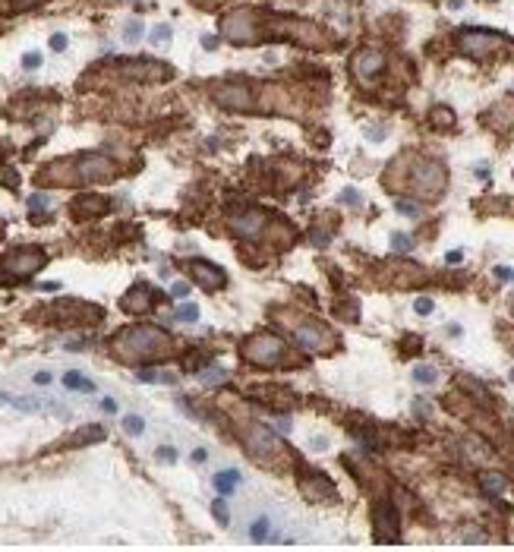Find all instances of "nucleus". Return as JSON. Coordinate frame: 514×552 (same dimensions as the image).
Returning <instances> with one entry per match:
<instances>
[{
  "mask_svg": "<svg viewBox=\"0 0 514 552\" xmlns=\"http://www.w3.org/2000/svg\"><path fill=\"white\" fill-rule=\"evenodd\" d=\"M111 350H114L117 360L136 363V366L139 363H158L173 354V338L155 325H133L111 341Z\"/></svg>",
  "mask_w": 514,
  "mask_h": 552,
  "instance_id": "1",
  "label": "nucleus"
},
{
  "mask_svg": "<svg viewBox=\"0 0 514 552\" xmlns=\"http://www.w3.org/2000/svg\"><path fill=\"white\" fill-rule=\"evenodd\" d=\"M117 174V164L108 155H82V158H60V161L48 164L41 171V180H54V183H98V180H111Z\"/></svg>",
  "mask_w": 514,
  "mask_h": 552,
  "instance_id": "2",
  "label": "nucleus"
},
{
  "mask_svg": "<svg viewBox=\"0 0 514 552\" xmlns=\"http://www.w3.org/2000/svg\"><path fill=\"white\" fill-rule=\"evenodd\" d=\"M284 354H287V347L275 331H259V335H249L243 341V357L262 369H275L284 360Z\"/></svg>",
  "mask_w": 514,
  "mask_h": 552,
  "instance_id": "3",
  "label": "nucleus"
},
{
  "mask_svg": "<svg viewBox=\"0 0 514 552\" xmlns=\"http://www.w3.org/2000/svg\"><path fill=\"white\" fill-rule=\"evenodd\" d=\"M48 265V252L41 246H19L0 262V281H16V278H29Z\"/></svg>",
  "mask_w": 514,
  "mask_h": 552,
  "instance_id": "4",
  "label": "nucleus"
},
{
  "mask_svg": "<svg viewBox=\"0 0 514 552\" xmlns=\"http://www.w3.org/2000/svg\"><path fill=\"white\" fill-rule=\"evenodd\" d=\"M243 442H246V448H249V455L259 457L262 464L284 461V457L290 455V451L281 445V438H278L268 426H262V423H249V426L243 429Z\"/></svg>",
  "mask_w": 514,
  "mask_h": 552,
  "instance_id": "5",
  "label": "nucleus"
},
{
  "mask_svg": "<svg viewBox=\"0 0 514 552\" xmlns=\"http://www.w3.org/2000/svg\"><path fill=\"white\" fill-rule=\"evenodd\" d=\"M457 44L464 54L470 57H483V54H492V51H498L505 44V35H498V32H479V29H467L457 35Z\"/></svg>",
  "mask_w": 514,
  "mask_h": 552,
  "instance_id": "6",
  "label": "nucleus"
},
{
  "mask_svg": "<svg viewBox=\"0 0 514 552\" xmlns=\"http://www.w3.org/2000/svg\"><path fill=\"white\" fill-rule=\"evenodd\" d=\"M410 190L419 192V196H438L445 190V168L432 164V161H423L410 177Z\"/></svg>",
  "mask_w": 514,
  "mask_h": 552,
  "instance_id": "7",
  "label": "nucleus"
},
{
  "mask_svg": "<svg viewBox=\"0 0 514 552\" xmlns=\"http://www.w3.org/2000/svg\"><path fill=\"white\" fill-rule=\"evenodd\" d=\"M293 335H297V341L303 344L306 350H328L331 344H335V335H331L325 325L319 322H303L293 328Z\"/></svg>",
  "mask_w": 514,
  "mask_h": 552,
  "instance_id": "8",
  "label": "nucleus"
},
{
  "mask_svg": "<svg viewBox=\"0 0 514 552\" xmlns=\"http://www.w3.org/2000/svg\"><path fill=\"white\" fill-rule=\"evenodd\" d=\"M186 271H190V275L196 278V284L205 287V290H218V287H224V281H228L224 268H218V265H211V262H202V259H190V262H186Z\"/></svg>",
  "mask_w": 514,
  "mask_h": 552,
  "instance_id": "9",
  "label": "nucleus"
},
{
  "mask_svg": "<svg viewBox=\"0 0 514 552\" xmlns=\"http://www.w3.org/2000/svg\"><path fill=\"white\" fill-rule=\"evenodd\" d=\"M215 98H218V104H224V108H249V101H252V89L246 82H224V85H218L215 89Z\"/></svg>",
  "mask_w": 514,
  "mask_h": 552,
  "instance_id": "10",
  "label": "nucleus"
},
{
  "mask_svg": "<svg viewBox=\"0 0 514 552\" xmlns=\"http://www.w3.org/2000/svg\"><path fill=\"white\" fill-rule=\"evenodd\" d=\"M376 527H379V540L385 543H398V530H400V521H398V511L391 502H382L376 508Z\"/></svg>",
  "mask_w": 514,
  "mask_h": 552,
  "instance_id": "11",
  "label": "nucleus"
},
{
  "mask_svg": "<svg viewBox=\"0 0 514 552\" xmlns=\"http://www.w3.org/2000/svg\"><path fill=\"white\" fill-rule=\"evenodd\" d=\"M303 495L309 498V502H325V498H335V486H331V480L325 474L306 470L303 474Z\"/></svg>",
  "mask_w": 514,
  "mask_h": 552,
  "instance_id": "12",
  "label": "nucleus"
},
{
  "mask_svg": "<svg viewBox=\"0 0 514 552\" xmlns=\"http://www.w3.org/2000/svg\"><path fill=\"white\" fill-rule=\"evenodd\" d=\"M265 211H256V209H249V211H243V215H237L230 221V230L237 237H259L262 234V228H265Z\"/></svg>",
  "mask_w": 514,
  "mask_h": 552,
  "instance_id": "13",
  "label": "nucleus"
},
{
  "mask_svg": "<svg viewBox=\"0 0 514 552\" xmlns=\"http://www.w3.org/2000/svg\"><path fill=\"white\" fill-rule=\"evenodd\" d=\"M382 66H385V54H382V51H363V54L353 60V73H357L363 82H369L372 76L382 73Z\"/></svg>",
  "mask_w": 514,
  "mask_h": 552,
  "instance_id": "14",
  "label": "nucleus"
},
{
  "mask_svg": "<svg viewBox=\"0 0 514 552\" xmlns=\"http://www.w3.org/2000/svg\"><path fill=\"white\" fill-rule=\"evenodd\" d=\"M152 303H155V294H152L149 284H133V287L126 290V297H123V309L126 312H136V316H139V312H145Z\"/></svg>",
  "mask_w": 514,
  "mask_h": 552,
  "instance_id": "15",
  "label": "nucleus"
},
{
  "mask_svg": "<svg viewBox=\"0 0 514 552\" xmlns=\"http://www.w3.org/2000/svg\"><path fill=\"white\" fill-rule=\"evenodd\" d=\"M101 211H108V202L98 199V196H79L76 202H73V218H79V221L95 218V215H101Z\"/></svg>",
  "mask_w": 514,
  "mask_h": 552,
  "instance_id": "16",
  "label": "nucleus"
},
{
  "mask_svg": "<svg viewBox=\"0 0 514 552\" xmlns=\"http://www.w3.org/2000/svg\"><path fill=\"white\" fill-rule=\"evenodd\" d=\"M479 486H483L486 495H502L505 486H508V480H505L502 474H483L479 476Z\"/></svg>",
  "mask_w": 514,
  "mask_h": 552,
  "instance_id": "17",
  "label": "nucleus"
},
{
  "mask_svg": "<svg viewBox=\"0 0 514 552\" xmlns=\"http://www.w3.org/2000/svg\"><path fill=\"white\" fill-rule=\"evenodd\" d=\"M237 483H240V474H237V470H221V474L215 476V489L221 492V495L233 492V489H237Z\"/></svg>",
  "mask_w": 514,
  "mask_h": 552,
  "instance_id": "18",
  "label": "nucleus"
},
{
  "mask_svg": "<svg viewBox=\"0 0 514 552\" xmlns=\"http://www.w3.org/2000/svg\"><path fill=\"white\" fill-rule=\"evenodd\" d=\"M63 385H66V388H73V391H95V385H92L85 376H79V372H66Z\"/></svg>",
  "mask_w": 514,
  "mask_h": 552,
  "instance_id": "19",
  "label": "nucleus"
},
{
  "mask_svg": "<svg viewBox=\"0 0 514 552\" xmlns=\"http://www.w3.org/2000/svg\"><path fill=\"white\" fill-rule=\"evenodd\" d=\"M413 382L432 385V382H436V369H432V366H417V369H413Z\"/></svg>",
  "mask_w": 514,
  "mask_h": 552,
  "instance_id": "20",
  "label": "nucleus"
},
{
  "mask_svg": "<svg viewBox=\"0 0 514 552\" xmlns=\"http://www.w3.org/2000/svg\"><path fill=\"white\" fill-rule=\"evenodd\" d=\"M123 426H126V432H130V436H142L145 423H142V417L133 414V417H126V420H123Z\"/></svg>",
  "mask_w": 514,
  "mask_h": 552,
  "instance_id": "21",
  "label": "nucleus"
},
{
  "mask_svg": "<svg viewBox=\"0 0 514 552\" xmlns=\"http://www.w3.org/2000/svg\"><path fill=\"white\" fill-rule=\"evenodd\" d=\"M139 382H173V376H168V372H152V369H145V372H139Z\"/></svg>",
  "mask_w": 514,
  "mask_h": 552,
  "instance_id": "22",
  "label": "nucleus"
},
{
  "mask_svg": "<svg viewBox=\"0 0 514 552\" xmlns=\"http://www.w3.org/2000/svg\"><path fill=\"white\" fill-rule=\"evenodd\" d=\"M391 246H395L398 252H410L413 249V240L407 234H395V237H391Z\"/></svg>",
  "mask_w": 514,
  "mask_h": 552,
  "instance_id": "23",
  "label": "nucleus"
},
{
  "mask_svg": "<svg viewBox=\"0 0 514 552\" xmlns=\"http://www.w3.org/2000/svg\"><path fill=\"white\" fill-rule=\"evenodd\" d=\"M123 35H126V41H130V44H136L139 38H142V22H130Z\"/></svg>",
  "mask_w": 514,
  "mask_h": 552,
  "instance_id": "24",
  "label": "nucleus"
},
{
  "mask_svg": "<svg viewBox=\"0 0 514 552\" xmlns=\"http://www.w3.org/2000/svg\"><path fill=\"white\" fill-rule=\"evenodd\" d=\"M29 209H32V211H44V209H48V196H44V192L29 196Z\"/></svg>",
  "mask_w": 514,
  "mask_h": 552,
  "instance_id": "25",
  "label": "nucleus"
},
{
  "mask_svg": "<svg viewBox=\"0 0 514 552\" xmlns=\"http://www.w3.org/2000/svg\"><path fill=\"white\" fill-rule=\"evenodd\" d=\"M432 120H438V123L451 126V123H455V114H451L448 108H438V111H432Z\"/></svg>",
  "mask_w": 514,
  "mask_h": 552,
  "instance_id": "26",
  "label": "nucleus"
},
{
  "mask_svg": "<svg viewBox=\"0 0 514 552\" xmlns=\"http://www.w3.org/2000/svg\"><path fill=\"white\" fill-rule=\"evenodd\" d=\"M168 41H171V29H168V25H161V29L152 32V44H168Z\"/></svg>",
  "mask_w": 514,
  "mask_h": 552,
  "instance_id": "27",
  "label": "nucleus"
},
{
  "mask_svg": "<svg viewBox=\"0 0 514 552\" xmlns=\"http://www.w3.org/2000/svg\"><path fill=\"white\" fill-rule=\"evenodd\" d=\"M265 530H268V517H259L252 524V540H265Z\"/></svg>",
  "mask_w": 514,
  "mask_h": 552,
  "instance_id": "28",
  "label": "nucleus"
},
{
  "mask_svg": "<svg viewBox=\"0 0 514 552\" xmlns=\"http://www.w3.org/2000/svg\"><path fill=\"white\" fill-rule=\"evenodd\" d=\"M211 514L218 517V524H228V521H230L228 511H224V502H221V498H218V502H211Z\"/></svg>",
  "mask_w": 514,
  "mask_h": 552,
  "instance_id": "29",
  "label": "nucleus"
},
{
  "mask_svg": "<svg viewBox=\"0 0 514 552\" xmlns=\"http://www.w3.org/2000/svg\"><path fill=\"white\" fill-rule=\"evenodd\" d=\"M221 379H224V369H209V372H202V382H209V385H218V382H221Z\"/></svg>",
  "mask_w": 514,
  "mask_h": 552,
  "instance_id": "30",
  "label": "nucleus"
},
{
  "mask_svg": "<svg viewBox=\"0 0 514 552\" xmlns=\"http://www.w3.org/2000/svg\"><path fill=\"white\" fill-rule=\"evenodd\" d=\"M413 309H417L419 316H429V312H432V300H429V297H419V300L413 303Z\"/></svg>",
  "mask_w": 514,
  "mask_h": 552,
  "instance_id": "31",
  "label": "nucleus"
},
{
  "mask_svg": "<svg viewBox=\"0 0 514 552\" xmlns=\"http://www.w3.org/2000/svg\"><path fill=\"white\" fill-rule=\"evenodd\" d=\"M180 319H183V322H196V319H199V309L192 306V303H186V306L180 309Z\"/></svg>",
  "mask_w": 514,
  "mask_h": 552,
  "instance_id": "32",
  "label": "nucleus"
},
{
  "mask_svg": "<svg viewBox=\"0 0 514 552\" xmlns=\"http://www.w3.org/2000/svg\"><path fill=\"white\" fill-rule=\"evenodd\" d=\"M22 66H25V70H38V66H41V57H38V54H25L22 57Z\"/></svg>",
  "mask_w": 514,
  "mask_h": 552,
  "instance_id": "33",
  "label": "nucleus"
},
{
  "mask_svg": "<svg viewBox=\"0 0 514 552\" xmlns=\"http://www.w3.org/2000/svg\"><path fill=\"white\" fill-rule=\"evenodd\" d=\"M173 455H177V451L168 448V445H164V448H158V461H164V464H171V461H173Z\"/></svg>",
  "mask_w": 514,
  "mask_h": 552,
  "instance_id": "34",
  "label": "nucleus"
},
{
  "mask_svg": "<svg viewBox=\"0 0 514 552\" xmlns=\"http://www.w3.org/2000/svg\"><path fill=\"white\" fill-rule=\"evenodd\" d=\"M51 48H54V51H63V48H66V35H60V32H57V35H51Z\"/></svg>",
  "mask_w": 514,
  "mask_h": 552,
  "instance_id": "35",
  "label": "nucleus"
},
{
  "mask_svg": "<svg viewBox=\"0 0 514 552\" xmlns=\"http://www.w3.org/2000/svg\"><path fill=\"white\" fill-rule=\"evenodd\" d=\"M171 294H173V297H186V294H190V284L177 281V284H173V287H171Z\"/></svg>",
  "mask_w": 514,
  "mask_h": 552,
  "instance_id": "36",
  "label": "nucleus"
},
{
  "mask_svg": "<svg viewBox=\"0 0 514 552\" xmlns=\"http://www.w3.org/2000/svg\"><path fill=\"white\" fill-rule=\"evenodd\" d=\"M341 202H347V205L360 202V192H353V190H344V192H341Z\"/></svg>",
  "mask_w": 514,
  "mask_h": 552,
  "instance_id": "37",
  "label": "nucleus"
},
{
  "mask_svg": "<svg viewBox=\"0 0 514 552\" xmlns=\"http://www.w3.org/2000/svg\"><path fill=\"white\" fill-rule=\"evenodd\" d=\"M495 275H498V281H511V265H508V268H505V265H498Z\"/></svg>",
  "mask_w": 514,
  "mask_h": 552,
  "instance_id": "38",
  "label": "nucleus"
},
{
  "mask_svg": "<svg viewBox=\"0 0 514 552\" xmlns=\"http://www.w3.org/2000/svg\"><path fill=\"white\" fill-rule=\"evenodd\" d=\"M460 259H464V252H460V249H451L448 256H445V262H448V265H455V262H460Z\"/></svg>",
  "mask_w": 514,
  "mask_h": 552,
  "instance_id": "39",
  "label": "nucleus"
},
{
  "mask_svg": "<svg viewBox=\"0 0 514 552\" xmlns=\"http://www.w3.org/2000/svg\"><path fill=\"white\" fill-rule=\"evenodd\" d=\"M398 211H400V215H417V205H407V202H398Z\"/></svg>",
  "mask_w": 514,
  "mask_h": 552,
  "instance_id": "40",
  "label": "nucleus"
},
{
  "mask_svg": "<svg viewBox=\"0 0 514 552\" xmlns=\"http://www.w3.org/2000/svg\"><path fill=\"white\" fill-rule=\"evenodd\" d=\"M101 407L108 410V414H117V401H114V398H104V401H101Z\"/></svg>",
  "mask_w": 514,
  "mask_h": 552,
  "instance_id": "41",
  "label": "nucleus"
},
{
  "mask_svg": "<svg viewBox=\"0 0 514 552\" xmlns=\"http://www.w3.org/2000/svg\"><path fill=\"white\" fill-rule=\"evenodd\" d=\"M205 457H209V455H205V448H196V451H192V461H196V464H202Z\"/></svg>",
  "mask_w": 514,
  "mask_h": 552,
  "instance_id": "42",
  "label": "nucleus"
},
{
  "mask_svg": "<svg viewBox=\"0 0 514 552\" xmlns=\"http://www.w3.org/2000/svg\"><path fill=\"white\" fill-rule=\"evenodd\" d=\"M35 382H38V385H48V382H51V376H48V372H38Z\"/></svg>",
  "mask_w": 514,
  "mask_h": 552,
  "instance_id": "43",
  "label": "nucleus"
},
{
  "mask_svg": "<svg viewBox=\"0 0 514 552\" xmlns=\"http://www.w3.org/2000/svg\"><path fill=\"white\" fill-rule=\"evenodd\" d=\"M202 44H205V48L211 51V48H215V44H218V38H211V35H209V38H202Z\"/></svg>",
  "mask_w": 514,
  "mask_h": 552,
  "instance_id": "44",
  "label": "nucleus"
},
{
  "mask_svg": "<svg viewBox=\"0 0 514 552\" xmlns=\"http://www.w3.org/2000/svg\"><path fill=\"white\" fill-rule=\"evenodd\" d=\"M448 6H455V10H457V6H464V0H448Z\"/></svg>",
  "mask_w": 514,
  "mask_h": 552,
  "instance_id": "45",
  "label": "nucleus"
}]
</instances>
